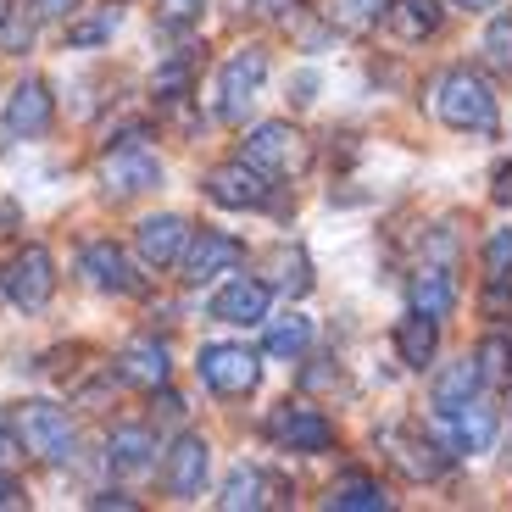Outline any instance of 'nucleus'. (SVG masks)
Instances as JSON below:
<instances>
[{
    "mask_svg": "<svg viewBox=\"0 0 512 512\" xmlns=\"http://www.w3.org/2000/svg\"><path fill=\"white\" fill-rule=\"evenodd\" d=\"M0 290H6V301L17 312H45L56 295V256L45 245H23L6 262V273H0Z\"/></svg>",
    "mask_w": 512,
    "mask_h": 512,
    "instance_id": "nucleus-3",
    "label": "nucleus"
},
{
    "mask_svg": "<svg viewBox=\"0 0 512 512\" xmlns=\"http://www.w3.org/2000/svg\"><path fill=\"white\" fill-rule=\"evenodd\" d=\"M12 451H17V435H12V429H6V423H0V462L12 457Z\"/></svg>",
    "mask_w": 512,
    "mask_h": 512,
    "instance_id": "nucleus-40",
    "label": "nucleus"
},
{
    "mask_svg": "<svg viewBox=\"0 0 512 512\" xmlns=\"http://www.w3.org/2000/svg\"><path fill=\"white\" fill-rule=\"evenodd\" d=\"M73 6H78V0H34V12H39V17H67Z\"/></svg>",
    "mask_w": 512,
    "mask_h": 512,
    "instance_id": "nucleus-38",
    "label": "nucleus"
},
{
    "mask_svg": "<svg viewBox=\"0 0 512 512\" xmlns=\"http://www.w3.org/2000/svg\"><path fill=\"white\" fill-rule=\"evenodd\" d=\"M268 307H273V290L262 279H251V273H240V279H229L218 295H212V318L229 323V329H256V323H268Z\"/></svg>",
    "mask_w": 512,
    "mask_h": 512,
    "instance_id": "nucleus-11",
    "label": "nucleus"
},
{
    "mask_svg": "<svg viewBox=\"0 0 512 512\" xmlns=\"http://www.w3.org/2000/svg\"><path fill=\"white\" fill-rule=\"evenodd\" d=\"M451 6H462V12H490V6H501V0H451Z\"/></svg>",
    "mask_w": 512,
    "mask_h": 512,
    "instance_id": "nucleus-41",
    "label": "nucleus"
},
{
    "mask_svg": "<svg viewBox=\"0 0 512 512\" xmlns=\"http://www.w3.org/2000/svg\"><path fill=\"white\" fill-rule=\"evenodd\" d=\"M223 512H240V507H268V479H262V468H234L229 485H223L218 496Z\"/></svg>",
    "mask_w": 512,
    "mask_h": 512,
    "instance_id": "nucleus-25",
    "label": "nucleus"
},
{
    "mask_svg": "<svg viewBox=\"0 0 512 512\" xmlns=\"http://www.w3.org/2000/svg\"><path fill=\"white\" fill-rule=\"evenodd\" d=\"M435 112H440V123L457 128V134H496L501 128L496 90H490V78L479 73V67H451V73H440Z\"/></svg>",
    "mask_w": 512,
    "mask_h": 512,
    "instance_id": "nucleus-1",
    "label": "nucleus"
},
{
    "mask_svg": "<svg viewBox=\"0 0 512 512\" xmlns=\"http://www.w3.org/2000/svg\"><path fill=\"white\" fill-rule=\"evenodd\" d=\"M106 462H112L117 474H145V468H156V435L145 423H123L106 440Z\"/></svg>",
    "mask_w": 512,
    "mask_h": 512,
    "instance_id": "nucleus-19",
    "label": "nucleus"
},
{
    "mask_svg": "<svg viewBox=\"0 0 512 512\" xmlns=\"http://www.w3.org/2000/svg\"><path fill=\"white\" fill-rule=\"evenodd\" d=\"M206 195H212L218 206H229V212H262L268 195H273V184H268L262 167H251L240 156V162H223V167L206 173Z\"/></svg>",
    "mask_w": 512,
    "mask_h": 512,
    "instance_id": "nucleus-9",
    "label": "nucleus"
},
{
    "mask_svg": "<svg viewBox=\"0 0 512 512\" xmlns=\"http://www.w3.org/2000/svg\"><path fill=\"white\" fill-rule=\"evenodd\" d=\"M56 123V101L39 78H23L12 95H6V140H45Z\"/></svg>",
    "mask_w": 512,
    "mask_h": 512,
    "instance_id": "nucleus-12",
    "label": "nucleus"
},
{
    "mask_svg": "<svg viewBox=\"0 0 512 512\" xmlns=\"http://www.w3.org/2000/svg\"><path fill=\"white\" fill-rule=\"evenodd\" d=\"M256 17H273V23H290L295 17V0H251Z\"/></svg>",
    "mask_w": 512,
    "mask_h": 512,
    "instance_id": "nucleus-34",
    "label": "nucleus"
},
{
    "mask_svg": "<svg viewBox=\"0 0 512 512\" xmlns=\"http://www.w3.org/2000/svg\"><path fill=\"white\" fill-rule=\"evenodd\" d=\"M396 351H401L407 368L423 373L429 362H435V351H440V323L423 318V312H407V318L396 323Z\"/></svg>",
    "mask_w": 512,
    "mask_h": 512,
    "instance_id": "nucleus-22",
    "label": "nucleus"
},
{
    "mask_svg": "<svg viewBox=\"0 0 512 512\" xmlns=\"http://www.w3.org/2000/svg\"><path fill=\"white\" fill-rule=\"evenodd\" d=\"M117 373H123L128 384H140V390H162L167 373H173V362H167V346H162V340L140 334V340H128V346H123Z\"/></svg>",
    "mask_w": 512,
    "mask_h": 512,
    "instance_id": "nucleus-18",
    "label": "nucleus"
},
{
    "mask_svg": "<svg viewBox=\"0 0 512 512\" xmlns=\"http://www.w3.org/2000/svg\"><path fill=\"white\" fill-rule=\"evenodd\" d=\"M490 195H496L501 206H512V162H501V167H496V190H490Z\"/></svg>",
    "mask_w": 512,
    "mask_h": 512,
    "instance_id": "nucleus-36",
    "label": "nucleus"
},
{
    "mask_svg": "<svg viewBox=\"0 0 512 512\" xmlns=\"http://www.w3.org/2000/svg\"><path fill=\"white\" fill-rule=\"evenodd\" d=\"M206 468H212V446H206L201 435H179V446L167 451V490H173V501L201 496Z\"/></svg>",
    "mask_w": 512,
    "mask_h": 512,
    "instance_id": "nucleus-16",
    "label": "nucleus"
},
{
    "mask_svg": "<svg viewBox=\"0 0 512 512\" xmlns=\"http://www.w3.org/2000/svg\"><path fill=\"white\" fill-rule=\"evenodd\" d=\"M0 507H23V485L12 474H0Z\"/></svg>",
    "mask_w": 512,
    "mask_h": 512,
    "instance_id": "nucleus-37",
    "label": "nucleus"
},
{
    "mask_svg": "<svg viewBox=\"0 0 512 512\" xmlns=\"http://www.w3.org/2000/svg\"><path fill=\"white\" fill-rule=\"evenodd\" d=\"M279 290L284 295H307L312 290V273H307V256H301V251H290L279 262Z\"/></svg>",
    "mask_w": 512,
    "mask_h": 512,
    "instance_id": "nucleus-30",
    "label": "nucleus"
},
{
    "mask_svg": "<svg viewBox=\"0 0 512 512\" xmlns=\"http://www.w3.org/2000/svg\"><path fill=\"white\" fill-rule=\"evenodd\" d=\"M429 390H435V407L451 412V407H462L468 396H479V390H485V368H479V357H457L451 368L435 373V384H429Z\"/></svg>",
    "mask_w": 512,
    "mask_h": 512,
    "instance_id": "nucleus-20",
    "label": "nucleus"
},
{
    "mask_svg": "<svg viewBox=\"0 0 512 512\" xmlns=\"http://www.w3.org/2000/svg\"><path fill=\"white\" fill-rule=\"evenodd\" d=\"M206 0H156V17H162V28H190L195 17H201Z\"/></svg>",
    "mask_w": 512,
    "mask_h": 512,
    "instance_id": "nucleus-33",
    "label": "nucleus"
},
{
    "mask_svg": "<svg viewBox=\"0 0 512 512\" xmlns=\"http://www.w3.org/2000/svg\"><path fill=\"white\" fill-rule=\"evenodd\" d=\"M312 90H318V78H312V73L295 78V101H312Z\"/></svg>",
    "mask_w": 512,
    "mask_h": 512,
    "instance_id": "nucleus-39",
    "label": "nucleus"
},
{
    "mask_svg": "<svg viewBox=\"0 0 512 512\" xmlns=\"http://www.w3.org/2000/svg\"><path fill=\"white\" fill-rule=\"evenodd\" d=\"M440 418H451V435H446V446H451V457H474V451H490V440H496V407H490L485 396H468L462 407H451V412H440Z\"/></svg>",
    "mask_w": 512,
    "mask_h": 512,
    "instance_id": "nucleus-14",
    "label": "nucleus"
},
{
    "mask_svg": "<svg viewBox=\"0 0 512 512\" xmlns=\"http://www.w3.org/2000/svg\"><path fill=\"white\" fill-rule=\"evenodd\" d=\"M78 273L95 284V290H106V295H128L134 290V268H128V256H123V245H112V240H90L84 251H78Z\"/></svg>",
    "mask_w": 512,
    "mask_h": 512,
    "instance_id": "nucleus-15",
    "label": "nucleus"
},
{
    "mask_svg": "<svg viewBox=\"0 0 512 512\" xmlns=\"http://www.w3.org/2000/svg\"><path fill=\"white\" fill-rule=\"evenodd\" d=\"M474 357H479V368H485V379H507L512 373V346L507 340H485Z\"/></svg>",
    "mask_w": 512,
    "mask_h": 512,
    "instance_id": "nucleus-32",
    "label": "nucleus"
},
{
    "mask_svg": "<svg viewBox=\"0 0 512 512\" xmlns=\"http://www.w3.org/2000/svg\"><path fill=\"white\" fill-rule=\"evenodd\" d=\"M268 435L279 440L284 451H307V457H318V451L334 446V423L323 418L318 407H301V401H284V407H273L268 418Z\"/></svg>",
    "mask_w": 512,
    "mask_h": 512,
    "instance_id": "nucleus-10",
    "label": "nucleus"
},
{
    "mask_svg": "<svg viewBox=\"0 0 512 512\" xmlns=\"http://www.w3.org/2000/svg\"><path fill=\"white\" fill-rule=\"evenodd\" d=\"M28 39H34V23L23 17V6H12V12L0 17V45L6 51H28Z\"/></svg>",
    "mask_w": 512,
    "mask_h": 512,
    "instance_id": "nucleus-31",
    "label": "nucleus"
},
{
    "mask_svg": "<svg viewBox=\"0 0 512 512\" xmlns=\"http://www.w3.org/2000/svg\"><path fill=\"white\" fill-rule=\"evenodd\" d=\"M329 512H384L390 507V496H384L379 479H340V485H329V501H323Z\"/></svg>",
    "mask_w": 512,
    "mask_h": 512,
    "instance_id": "nucleus-24",
    "label": "nucleus"
},
{
    "mask_svg": "<svg viewBox=\"0 0 512 512\" xmlns=\"http://www.w3.org/2000/svg\"><path fill=\"white\" fill-rule=\"evenodd\" d=\"M240 156L251 167H262L268 179H284V173H301L312 151H307V140H301V128H290V123H256L251 134H245Z\"/></svg>",
    "mask_w": 512,
    "mask_h": 512,
    "instance_id": "nucleus-5",
    "label": "nucleus"
},
{
    "mask_svg": "<svg viewBox=\"0 0 512 512\" xmlns=\"http://www.w3.org/2000/svg\"><path fill=\"white\" fill-rule=\"evenodd\" d=\"M262 351L273 362H301L312 351V318L301 312H284V318H268V334H262Z\"/></svg>",
    "mask_w": 512,
    "mask_h": 512,
    "instance_id": "nucleus-21",
    "label": "nucleus"
},
{
    "mask_svg": "<svg viewBox=\"0 0 512 512\" xmlns=\"http://www.w3.org/2000/svg\"><path fill=\"white\" fill-rule=\"evenodd\" d=\"M17 440H23L39 462H51V468H73L78 462V429L67 423L62 407H51V401H23V407H17Z\"/></svg>",
    "mask_w": 512,
    "mask_h": 512,
    "instance_id": "nucleus-2",
    "label": "nucleus"
},
{
    "mask_svg": "<svg viewBox=\"0 0 512 512\" xmlns=\"http://www.w3.org/2000/svg\"><path fill=\"white\" fill-rule=\"evenodd\" d=\"M190 223L179 218V212H156V218H140V229H134V251H140L145 268H173L184 256V245H190Z\"/></svg>",
    "mask_w": 512,
    "mask_h": 512,
    "instance_id": "nucleus-13",
    "label": "nucleus"
},
{
    "mask_svg": "<svg viewBox=\"0 0 512 512\" xmlns=\"http://www.w3.org/2000/svg\"><path fill=\"white\" fill-rule=\"evenodd\" d=\"M485 284L490 290H512V229H496L485 240Z\"/></svg>",
    "mask_w": 512,
    "mask_h": 512,
    "instance_id": "nucleus-27",
    "label": "nucleus"
},
{
    "mask_svg": "<svg viewBox=\"0 0 512 512\" xmlns=\"http://www.w3.org/2000/svg\"><path fill=\"white\" fill-rule=\"evenodd\" d=\"M412 312H423V318H435V323H446L457 312V279H451L446 262H423L412 273Z\"/></svg>",
    "mask_w": 512,
    "mask_h": 512,
    "instance_id": "nucleus-17",
    "label": "nucleus"
},
{
    "mask_svg": "<svg viewBox=\"0 0 512 512\" xmlns=\"http://www.w3.org/2000/svg\"><path fill=\"white\" fill-rule=\"evenodd\" d=\"M384 23L396 28L407 45H418V39H429L440 28V0H390Z\"/></svg>",
    "mask_w": 512,
    "mask_h": 512,
    "instance_id": "nucleus-23",
    "label": "nucleus"
},
{
    "mask_svg": "<svg viewBox=\"0 0 512 512\" xmlns=\"http://www.w3.org/2000/svg\"><path fill=\"white\" fill-rule=\"evenodd\" d=\"M117 23H123V12H117V6H101V12L67 23V45H73V51H95V45H106V39L117 34Z\"/></svg>",
    "mask_w": 512,
    "mask_h": 512,
    "instance_id": "nucleus-26",
    "label": "nucleus"
},
{
    "mask_svg": "<svg viewBox=\"0 0 512 512\" xmlns=\"http://www.w3.org/2000/svg\"><path fill=\"white\" fill-rule=\"evenodd\" d=\"M195 373H201V384L212 396H251L256 379H262V362H256V351L234 346V340H212L195 357Z\"/></svg>",
    "mask_w": 512,
    "mask_h": 512,
    "instance_id": "nucleus-4",
    "label": "nucleus"
},
{
    "mask_svg": "<svg viewBox=\"0 0 512 512\" xmlns=\"http://www.w3.org/2000/svg\"><path fill=\"white\" fill-rule=\"evenodd\" d=\"M101 184H106V195H117V201L145 195V190L162 184V162H156V151H145L140 140H123V145H112V151L101 156Z\"/></svg>",
    "mask_w": 512,
    "mask_h": 512,
    "instance_id": "nucleus-7",
    "label": "nucleus"
},
{
    "mask_svg": "<svg viewBox=\"0 0 512 512\" xmlns=\"http://www.w3.org/2000/svg\"><path fill=\"white\" fill-rule=\"evenodd\" d=\"M262 78H268V51H262V45H240V51L223 62V73H218V117L223 123H240L245 106L262 90Z\"/></svg>",
    "mask_w": 512,
    "mask_h": 512,
    "instance_id": "nucleus-6",
    "label": "nucleus"
},
{
    "mask_svg": "<svg viewBox=\"0 0 512 512\" xmlns=\"http://www.w3.org/2000/svg\"><path fill=\"white\" fill-rule=\"evenodd\" d=\"M485 62L496 73H512V17L507 12L490 17V28H485Z\"/></svg>",
    "mask_w": 512,
    "mask_h": 512,
    "instance_id": "nucleus-29",
    "label": "nucleus"
},
{
    "mask_svg": "<svg viewBox=\"0 0 512 512\" xmlns=\"http://www.w3.org/2000/svg\"><path fill=\"white\" fill-rule=\"evenodd\" d=\"M6 12H12V0H0V17H6Z\"/></svg>",
    "mask_w": 512,
    "mask_h": 512,
    "instance_id": "nucleus-42",
    "label": "nucleus"
},
{
    "mask_svg": "<svg viewBox=\"0 0 512 512\" xmlns=\"http://www.w3.org/2000/svg\"><path fill=\"white\" fill-rule=\"evenodd\" d=\"M245 262V245L234 240V234H223V229H201V234H190V245H184V256H179V279L184 284H212V279H223V273H234Z\"/></svg>",
    "mask_w": 512,
    "mask_h": 512,
    "instance_id": "nucleus-8",
    "label": "nucleus"
},
{
    "mask_svg": "<svg viewBox=\"0 0 512 512\" xmlns=\"http://www.w3.org/2000/svg\"><path fill=\"white\" fill-rule=\"evenodd\" d=\"M384 12H390V0H334L329 6V17L340 28H373Z\"/></svg>",
    "mask_w": 512,
    "mask_h": 512,
    "instance_id": "nucleus-28",
    "label": "nucleus"
},
{
    "mask_svg": "<svg viewBox=\"0 0 512 512\" xmlns=\"http://www.w3.org/2000/svg\"><path fill=\"white\" fill-rule=\"evenodd\" d=\"M90 507H123V512H134L140 501H134V496H123V490H101V496H90Z\"/></svg>",
    "mask_w": 512,
    "mask_h": 512,
    "instance_id": "nucleus-35",
    "label": "nucleus"
}]
</instances>
